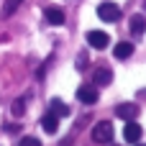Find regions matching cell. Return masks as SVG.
<instances>
[{"instance_id":"obj_1","label":"cell","mask_w":146,"mask_h":146,"mask_svg":"<svg viewBox=\"0 0 146 146\" xmlns=\"http://www.w3.org/2000/svg\"><path fill=\"white\" fill-rule=\"evenodd\" d=\"M92 141L95 144H110L113 141V123L110 121H100L92 128Z\"/></svg>"},{"instance_id":"obj_2","label":"cell","mask_w":146,"mask_h":146,"mask_svg":"<svg viewBox=\"0 0 146 146\" xmlns=\"http://www.w3.org/2000/svg\"><path fill=\"white\" fill-rule=\"evenodd\" d=\"M98 18L105 21V23H115V21H121V8L115 3H100L98 5Z\"/></svg>"},{"instance_id":"obj_3","label":"cell","mask_w":146,"mask_h":146,"mask_svg":"<svg viewBox=\"0 0 146 146\" xmlns=\"http://www.w3.org/2000/svg\"><path fill=\"white\" fill-rule=\"evenodd\" d=\"M87 44H90L92 49L103 51V49H108V44H110V36H108L105 31H87Z\"/></svg>"},{"instance_id":"obj_4","label":"cell","mask_w":146,"mask_h":146,"mask_svg":"<svg viewBox=\"0 0 146 146\" xmlns=\"http://www.w3.org/2000/svg\"><path fill=\"white\" fill-rule=\"evenodd\" d=\"M98 98H100L98 87H92V85H82V87H77V100H80V103H85V105H95Z\"/></svg>"},{"instance_id":"obj_5","label":"cell","mask_w":146,"mask_h":146,"mask_svg":"<svg viewBox=\"0 0 146 146\" xmlns=\"http://www.w3.org/2000/svg\"><path fill=\"white\" fill-rule=\"evenodd\" d=\"M115 115L123 118V121H136V115H139V105H133V103H121V105L115 108Z\"/></svg>"},{"instance_id":"obj_6","label":"cell","mask_w":146,"mask_h":146,"mask_svg":"<svg viewBox=\"0 0 146 146\" xmlns=\"http://www.w3.org/2000/svg\"><path fill=\"white\" fill-rule=\"evenodd\" d=\"M123 139H126L128 144H139V139H141V126H139L136 121H126V128H123Z\"/></svg>"},{"instance_id":"obj_7","label":"cell","mask_w":146,"mask_h":146,"mask_svg":"<svg viewBox=\"0 0 146 146\" xmlns=\"http://www.w3.org/2000/svg\"><path fill=\"white\" fill-rule=\"evenodd\" d=\"M92 82H95L98 87H105V85H110V82H113V72H110L108 67H98V69H95V74H92Z\"/></svg>"},{"instance_id":"obj_8","label":"cell","mask_w":146,"mask_h":146,"mask_svg":"<svg viewBox=\"0 0 146 146\" xmlns=\"http://www.w3.org/2000/svg\"><path fill=\"white\" fill-rule=\"evenodd\" d=\"M41 128H44V131H46L49 136H54V133L59 131V118H56V115H54V113L49 110V113H46V115L41 118Z\"/></svg>"},{"instance_id":"obj_9","label":"cell","mask_w":146,"mask_h":146,"mask_svg":"<svg viewBox=\"0 0 146 146\" xmlns=\"http://www.w3.org/2000/svg\"><path fill=\"white\" fill-rule=\"evenodd\" d=\"M44 18H46L49 26H62V23H64V13H62L59 8H46V10H44Z\"/></svg>"},{"instance_id":"obj_10","label":"cell","mask_w":146,"mask_h":146,"mask_svg":"<svg viewBox=\"0 0 146 146\" xmlns=\"http://www.w3.org/2000/svg\"><path fill=\"white\" fill-rule=\"evenodd\" d=\"M113 54H115V59H128L133 54V44L131 41H121V44L113 46Z\"/></svg>"},{"instance_id":"obj_11","label":"cell","mask_w":146,"mask_h":146,"mask_svg":"<svg viewBox=\"0 0 146 146\" xmlns=\"http://www.w3.org/2000/svg\"><path fill=\"white\" fill-rule=\"evenodd\" d=\"M128 28H131V33H133V36H141V33L146 31V18H144V15H131Z\"/></svg>"},{"instance_id":"obj_12","label":"cell","mask_w":146,"mask_h":146,"mask_svg":"<svg viewBox=\"0 0 146 146\" xmlns=\"http://www.w3.org/2000/svg\"><path fill=\"white\" fill-rule=\"evenodd\" d=\"M51 113H54L56 118H64V115H69V105H64L59 98H54V100H51Z\"/></svg>"},{"instance_id":"obj_13","label":"cell","mask_w":146,"mask_h":146,"mask_svg":"<svg viewBox=\"0 0 146 146\" xmlns=\"http://www.w3.org/2000/svg\"><path fill=\"white\" fill-rule=\"evenodd\" d=\"M21 3H23V0H5V3H3V18L13 15V13L21 8Z\"/></svg>"},{"instance_id":"obj_14","label":"cell","mask_w":146,"mask_h":146,"mask_svg":"<svg viewBox=\"0 0 146 146\" xmlns=\"http://www.w3.org/2000/svg\"><path fill=\"white\" fill-rule=\"evenodd\" d=\"M10 113H13L15 118H21V115L26 113V98H18V100L10 105Z\"/></svg>"},{"instance_id":"obj_15","label":"cell","mask_w":146,"mask_h":146,"mask_svg":"<svg viewBox=\"0 0 146 146\" xmlns=\"http://www.w3.org/2000/svg\"><path fill=\"white\" fill-rule=\"evenodd\" d=\"M18 146H41V141H38V139H33V136H23Z\"/></svg>"},{"instance_id":"obj_16","label":"cell","mask_w":146,"mask_h":146,"mask_svg":"<svg viewBox=\"0 0 146 146\" xmlns=\"http://www.w3.org/2000/svg\"><path fill=\"white\" fill-rule=\"evenodd\" d=\"M3 131H5V133H18V126H15V123H10V126L5 123V128H3Z\"/></svg>"},{"instance_id":"obj_17","label":"cell","mask_w":146,"mask_h":146,"mask_svg":"<svg viewBox=\"0 0 146 146\" xmlns=\"http://www.w3.org/2000/svg\"><path fill=\"white\" fill-rule=\"evenodd\" d=\"M144 10H146V0H144Z\"/></svg>"},{"instance_id":"obj_18","label":"cell","mask_w":146,"mask_h":146,"mask_svg":"<svg viewBox=\"0 0 146 146\" xmlns=\"http://www.w3.org/2000/svg\"><path fill=\"white\" fill-rule=\"evenodd\" d=\"M136 146H146V144H136Z\"/></svg>"},{"instance_id":"obj_19","label":"cell","mask_w":146,"mask_h":146,"mask_svg":"<svg viewBox=\"0 0 146 146\" xmlns=\"http://www.w3.org/2000/svg\"><path fill=\"white\" fill-rule=\"evenodd\" d=\"M113 146H118V144H113Z\"/></svg>"}]
</instances>
